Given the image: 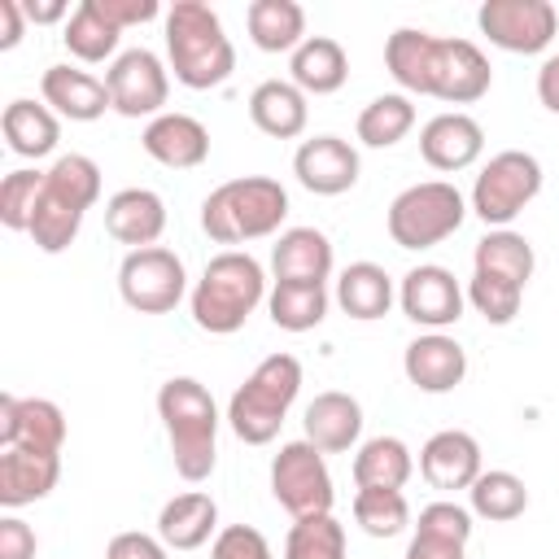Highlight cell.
Wrapping results in <instances>:
<instances>
[{"label": "cell", "instance_id": "1", "mask_svg": "<svg viewBox=\"0 0 559 559\" xmlns=\"http://www.w3.org/2000/svg\"><path fill=\"white\" fill-rule=\"evenodd\" d=\"M384 66L402 92L437 96L445 105H472L493 83V66L472 39H437L415 26H397L389 35Z\"/></svg>", "mask_w": 559, "mask_h": 559}, {"label": "cell", "instance_id": "2", "mask_svg": "<svg viewBox=\"0 0 559 559\" xmlns=\"http://www.w3.org/2000/svg\"><path fill=\"white\" fill-rule=\"evenodd\" d=\"M166 57L175 79L192 92H210L236 70V48L205 0H175L166 9Z\"/></svg>", "mask_w": 559, "mask_h": 559}, {"label": "cell", "instance_id": "3", "mask_svg": "<svg viewBox=\"0 0 559 559\" xmlns=\"http://www.w3.org/2000/svg\"><path fill=\"white\" fill-rule=\"evenodd\" d=\"M157 415L170 437V459L183 480H205L218 463V406L192 376H170L157 389Z\"/></svg>", "mask_w": 559, "mask_h": 559}, {"label": "cell", "instance_id": "4", "mask_svg": "<svg viewBox=\"0 0 559 559\" xmlns=\"http://www.w3.org/2000/svg\"><path fill=\"white\" fill-rule=\"evenodd\" d=\"M288 218V188L271 175H240L201 201V227L218 245H249L275 236Z\"/></svg>", "mask_w": 559, "mask_h": 559}, {"label": "cell", "instance_id": "5", "mask_svg": "<svg viewBox=\"0 0 559 559\" xmlns=\"http://www.w3.org/2000/svg\"><path fill=\"white\" fill-rule=\"evenodd\" d=\"M266 297V275L253 253L223 249L205 262L197 288H192V323L210 336H231L245 328V319Z\"/></svg>", "mask_w": 559, "mask_h": 559}, {"label": "cell", "instance_id": "6", "mask_svg": "<svg viewBox=\"0 0 559 559\" xmlns=\"http://www.w3.org/2000/svg\"><path fill=\"white\" fill-rule=\"evenodd\" d=\"M301 393V362L293 354H266L253 376L231 393L227 402V424L245 445H266L275 441L288 406Z\"/></svg>", "mask_w": 559, "mask_h": 559}, {"label": "cell", "instance_id": "7", "mask_svg": "<svg viewBox=\"0 0 559 559\" xmlns=\"http://www.w3.org/2000/svg\"><path fill=\"white\" fill-rule=\"evenodd\" d=\"M467 218V201L445 179H424L389 201V236L397 249H432L450 240Z\"/></svg>", "mask_w": 559, "mask_h": 559}, {"label": "cell", "instance_id": "8", "mask_svg": "<svg viewBox=\"0 0 559 559\" xmlns=\"http://www.w3.org/2000/svg\"><path fill=\"white\" fill-rule=\"evenodd\" d=\"M542 192V162L524 148H502L485 162V170L472 183V214L498 231L507 227L533 197Z\"/></svg>", "mask_w": 559, "mask_h": 559}, {"label": "cell", "instance_id": "9", "mask_svg": "<svg viewBox=\"0 0 559 559\" xmlns=\"http://www.w3.org/2000/svg\"><path fill=\"white\" fill-rule=\"evenodd\" d=\"M271 493L293 520L332 515L336 489H332V472L323 463V450L310 445L306 437L301 441H284L280 454L271 459Z\"/></svg>", "mask_w": 559, "mask_h": 559}, {"label": "cell", "instance_id": "10", "mask_svg": "<svg viewBox=\"0 0 559 559\" xmlns=\"http://www.w3.org/2000/svg\"><path fill=\"white\" fill-rule=\"evenodd\" d=\"M183 288H188V271L175 249L162 245L131 249L118 266V293L140 314H170L183 301Z\"/></svg>", "mask_w": 559, "mask_h": 559}, {"label": "cell", "instance_id": "11", "mask_svg": "<svg viewBox=\"0 0 559 559\" xmlns=\"http://www.w3.org/2000/svg\"><path fill=\"white\" fill-rule=\"evenodd\" d=\"M476 26L480 35H489L493 48L533 57L546 52L559 35V13L550 0H485L476 9Z\"/></svg>", "mask_w": 559, "mask_h": 559}, {"label": "cell", "instance_id": "12", "mask_svg": "<svg viewBox=\"0 0 559 559\" xmlns=\"http://www.w3.org/2000/svg\"><path fill=\"white\" fill-rule=\"evenodd\" d=\"M105 87H109V100L122 118H157L166 114V96H170V70L162 66L157 52L148 48H127L114 57V66L105 70Z\"/></svg>", "mask_w": 559, "mask_h": 559}, {"label": "cell", "instance_id": "13", "mask_svg": "<svg viewBox=\"0 0 559 559\" xmlns=\"http://www.w3.org/2000/svg\"><path fill=\"white\" fill-rule=\"evenodd\" d=\"M397 301H402V314L428 332H441L450 323L463 319V301L467 293L459 288L454 271L437 266V262H419L402 275V288H397Z\"/></svg>", "mask_w": 559, "mask_h": 559}, {"label": "cell", "instance_id": "14", "mask_svg": "<svg viewBox=\"0 0 559 559\" xmlns=\"http://www.w3.org/2000/svg\"><path fill=\"white\" fill-rule=\"evenodd\" d=\"M293 175L314 197H341L358 183V148L341 135L301 140L293 153Z\"/></svg>", "mask_w": 559, "mask_h": 559}, {"label": "cell", "instance_id": "15", "mask_svg": "<svg viewBox=\"0 0 559 559\" xmlns=\"http://www.w3.org/2000/svg\"><path fill=\"white\" fill-rule=\"evenodd\" d=\"M26 445V450H52L66 445V415L48 397H0V450Z\"/></svg>", "mask_w": 559, "mask_h": 559}, {"label": "cell", "instance_id": "16", "mask_svg": "<svg viewBox=\"0 0 559 559\" xmlns=\"http://www.w3.org/2000/svg\"><path fill=\"white\" fill-rule=\"evenodd\" d=\"M480 472H485L480 467V441L463 428H441L419 450V476L441 493L472 489Z\"/></svg>", "mask_w": 559, "mask_h": 559}, {"label": "cell", "instance_id": "17", "mask_svg": "<svg viewBox=\"0 0 559 559\" xmlns=\"http://www.w3.org/2000/svg\"><path fill=\"white\" fill-rule=\"evenodd\" d=\"M419 153H424V162L432 170H445V175L467 170L485 153V127L472 114H463V109L437 114L419 131Z\"/></svg>", "mask_w": 559, "mask_h": 559}, {"label": "cell", "instance_id": "18", "mask_svg": "<svg viewBox=\"0 0 559 559\" xmlns=\"http://www.w3.org/2000/svg\"><path fill=\"white\" fill-rule=\"evenodd\" d=\"M402 371L419 393H450L467 376V349L445 332H424L406 345Z\"/></svg>", "mask_w": 559, "mask_h": 559}, {"label": "cell", "instance_id": "19", "mask_svg": "<svg viewBox=\"0 0 559 559\" xmlns=\"http://www.w3.org/2000/svg\"><path fill=\"white\" fill-rule=\"evenodd\" d=\"M61 480V454L52 450H26V445H9L0 450V507L17 511L31 507L39 498H48Z\"/></svg>", "mask_w": 559, "mask_h": 559}, {"label": "cell", "instance_id": "20", "mask_svg": "<svg viewBox=\"0 0 559 559\" xmlns=\"http://www.w3.org/2000/svg\"><path fill=\"white\" fill-rule=\"evenodd\" d=\"M140 144H144V153L153 162H162L170 170H192V166H201L210 157V131L192 114H157L144 127Z\"/></svg>", "mask_w": 559, "mask_h": 559}, {"label": "cell", "instance_id": "21", "mask_svg": "<svg viewBox=\"0 0 559 559\" xmlns=\"http://www.w3.org/2000/svg\"><path fill=\"white\" fill-rule=\"evenodd\" d=\"M39 92H44V105L70 122H96L105 109H114L105 79L74 66H48L39 79Z\"/></svg>", "mask_w": 559, "mask_h": 559}, {"label": "cell", "instance_id": "22", "mask_svg": "<svg viewBox=\"0 0 559 559\" xmlns=\"http://www.w3.org/2000/svg\"><path fill=\"white\" fill-rule=\"evenodd\" d=\"M105 231L118 245L148 249L166 231V201L153 188H122L105 201Z\"/></svg>", "mask_w": 559, "mask_h": 559}, {"label": "cell", "instance_id": "23", "mask_svg": "<svg viewBox=\"0 0 559 559\" xmlns=\"http://www.w3.org/2000/svg\"><path fill=\"white\" fill-rule=\"evenodd\" d=\"M301 424H306L310 445H319L323 454H345L362 437V406H358V397H349L341 389H328L306 406Z\"/></svg>", "mask_w": 559, "mask_h": 559}, {"label": "cell", "instance_id": "24", "mask_svg": "<svg viewBox=\"0 0 559 559\" xmlns=\"http://www.w3.org/2000/svg\"><path fill=\"white\" fill-rule=\"evenodd\" d=\"M271 271L280 284H323L332 275V240L319 227H288L271 249Z\"/></svg>", "mask_w": 559, "mask_h": 559}, {"label": "cell", "instance_id": "25", "mask_svg": "<svg viewBox=\"0 0 559 559\" xmlns=\"http://www.w3.org/2000/svg\"><path fill=\"white\" fill-rule=\"evenodd\" d=\"M472 537V511L459 502H428L419 511L415 537L406 546V559H463Z\"/></svg>", "mask_w": 559, "mask_h": 559}, {"label": "cell", "instance_id": "26", "mask_svg": "<svg viewBox=\"0 0 559 559\" xmlns=\"http://www.w3.org/2000/svg\"><path fill=\"white\" fill-rule=\"evenodd\" d=\"M249 118L271 140H297L310 122V105L293 79H266L249 92Z\"/></svg>", "mask_w": 559, "mask_h": 559}, {"label": "cell", "instance_id": "27", "mask_svg": "<svg viewBox=\"0 0 559 559\" xmlns=\"http://www.w3.org/2000/svg\"><path fill=\"white\" fill-rule=\"evenodd\" d=\"M157 537L166 542V550H197L210 537H218V502L201 489L175 493L162 515H157Z\"/></svg>", "mask_w": 559, "mask_h": 559}, {"label": "cell", "instance_id": "28", "mask_svg": "<svg viewBox=\"0 0 559 559\" xmlns=\"http://www.w3.org/2000/svg\"><path fill=\"white\" fill-rule=\"evenodd\" d=\"M288 74L306 96H332L345 87L349 79V57L332 35H310L293 57H288Z\"/></svg>", "mask_w": 559, "mask_h": 559}, {"label": "cell", "instance_id": "29", "mask_svg": "<svg viewBox=\"0 0 559 559\" xmlns=\"http://www.w3.org/2000/svg\"><path fill=\"white\" fill-rule=\"evenodd\" d=\"M249 22V39L262 52H297L310 35H306V9L297 0H253L245 9Z\"/></svg>", "mask_w": 559, "mask_h": 559}, {"label": "cell", "instance_id": "30", "mask_svg": "<svg viewBox=\"0 0 559 559\" xmlns=\"http://www.w3.org/2000/svg\"><path fill=\"white\" fill-rule=\"evenodd\" d=\"M336 306L358 319V323H371V319H384L389 306H393V280L384 266L376 262H349L336 280Z\"/></svg>", "mask_w": 559, "mask_h": 559}, {"label": "cell", "instance_id": "31", "mask_svg": "<svg viewBox=\"0 0 559 559\" xmlns=\"http://www.w3.org/2000/svg\"><path fill=\"white\" fill-rule=\"evenodd\" d=\"M0 131L9 140V148L17 157H48L61 140V122L48 105H35V100H9L4 105V118H0Z\"/></svg>", "mask_w": 559, "mask_h": 559}, {"label": "cell", "instance_id": "32", "mask_svg": "<svg viewBox=\"0 0 559 559\" xmlns=\"http://www.w3.org/2000/svg\"><path fill=\"white\" fill-rule=\"evenodd\" d=\"M415 472V454L402 437H371L354 454V485L358 489H402Z\"/></svg>", "mask_w": 559, "mask_h": 559}, {"label": "cell", "instance_id": "33", "mask_svg": "<svg viewBox=\"0 0 559 559\" xmlns=\"http://www.w3.org/2000/svg\"><path fill=\"white\" fill-rule=\"evenodd\" d=\"M533 266H537V258H533V245H528V236H520V231H511V227H498V231H485L480 240H476V253H472V271H485V275H502V280H511V284H528L533 280Z\"/></svg>", "mask_w": 559, "mask_h": 559}, {"label": "cell", "instance_id": "34", "mask_svg": "<svg viewBox=\"0 0 559 559\" xmlns=\"http://www.w3.org/2000/svg\"><path fill=\"white\" fill-rule=\"evenodd\" d=\"M472 498V515L489 520V524H507V520H520L528 511V489L515 472L507 467H489L476 476V485L467 489Z\"/></svg>", "mask_w": 559, "mask_h": 559}, {"label": "cell", "instance_id": "35", "mask_svg": "<svg viewBox=\"0 0 559 559\" xmlns=\"http://www.w3.org/2000/svg\"><path fill=\"white\" fill-rule=\"evenodd\" d=\"M61 39H66V48L79 57V61H105V57H114L118 52V39H122V31L100 13V4L96 0H83L70 17H66V31H61Z\"/></svg>", "mask_w": 559, "mask_h": 559}, {"label": "cell", "instance_id": "36", "mask_svg": "<svg viewBox=\"0 0 559 559\" xmlns=\"http://www.w3.org/2000/svg\"><path fill=\"white\" fill-rule=\"evenodd\" d=\"M411 127H415V105L406 92H384L367 100L358 114V140L367 148H393L397 140H406Z\"/></svg>", "mask_w": 559, "mask_h": 559}, {"label": "cell", "instance_id": "37", "mask_svg": "<svg viewBox=\"0 0 559 559\" xmlns=\"http://www.w3.org/2000/svg\"><path fill=\"white\" fill-rule=\"evenodd\" d=\"M266 310H271V323L284 328V332H310L323 323L328 314V288L323 284H280L266 293Z\"/></svg>", "mask_w": 559, "mask_h": 559}, {"label": "cell", "instance_id": "38", "mask_svg": "<svg viewBox=\"0 0 559 559\" xmlns=\"http://www.w3.org/2000/svg\"><path fill=\"white\" fill-rule=\"evenodd\" d=\"M83 214H87V210H79V205H70L66 197H57V192L44 188L26 236H31L35 249H44V253H66V249L74 245L79 227H83Z\"/></svg>", "mask_w": 559, "mask_h": 559}, {"label": "cell", "instance_id": "39", "mask_svg": "<svg viewBox=\"0 0 559 559\" xmlns=\"http://www.w3.org/2000/svg\"><path fill=\"white\" fill-rule=\"evenodd\" d=\"M44 188L66 197L79 210H92L100 197V166L87 153H61L48 170H44Z\"/></svg>", "mask_w": 559, "mask_h": 559}, {"label": "cell", "instance_id": "40", "mask_svg": "<svg viewBox=\"0 0 559 559\" xmlns=\"http://www.w3.org/2000/svg\"><path fill=\"white\" fill-rule=\"evenodd\" d=\"M284 559H349L345 555V524L336 515H306L288 528Z\"/></svg>", "mask_w": 559, "mask_h": 559}, {"label": "cell", "instance_id": "41", "mask_svg": "<svg viewBox=\"0 0 559 559\" xmlns=\"http://www.w3.org/2000/svg\"><path fill=\"white\" fill-rule=\"evenodd\" d=\"M354 520L362 524L367 537H397L411 524V502L402 489H358Z\"/></svg>", "mask_w": 559, "mask_h": 559}, {"label": "cell", "instance_id": "42", "mask_svg": "<svg viewBox=\"0 0 559 559\" xmlns=\"http://www.w3.org/2000/svg\"><path fill=\"white\" fill-rule=\"evenodd\" d=\"M467 301L476 306V314L493 328H507L515 314H520V301H524V288L502 280V275H485V271H472L467 280Z\"/></svg>", "mask_w": 559, "mask_h": 559}, {"label": "cell", "instance_id": "43", "mask_svg": "<svg viewBox=\"0 0 559 559\" xmlns=\"http://www.w3.org/2000/svg\"><path fill=\"white\" fill-rule=\"evenodd\" d=\"M39 192H44V170L22 166V170L4 175V183H0V223H4L9 231H31Z\"/></svg>", "mask_w": 559, "mask_h": 559}, {"label": "cell", "instance_id": "44", "mask_svg": "<svg viewBox=\"0 0 559 559\" xmlns=\"http://www.w3.org/2000/svg\"><path fill=\"white\" fill-rule=\"evenodd\" d=\"M210 559H275V555H271V542L253 524H227L218 528Z\"/></svg>", "mask_w": 559, "mask_h": 559}, {"label": "cell", "instance_id": "45", "mask_svg": "<svg viewBox=\"0 0 559 559\" xmlns=\"http://www.w3.org/2000/svg\"><path fill=\"white\" fill-rule=\"evenodd\" d=\"M35 528L17 515H4L0 520V559H35Z\"/></svg>", "mask_w": 559, "mask_h": 559}, {"label": "cell", "instance_id": "46", "mask_svg": "<svg viewBox=\"0 0 559 559\" xmlns=\"http://www.w3.org/2000/svg\"><path fill=\"white\" fill-rule=\"evenodd\" d=\"M96 4H100V13H105L118 31L140 26V22H153V17L162 13V4H157V0H96Z\"/></svg>", "mask_w": 559, "mask_h": 559}, {"label": "cell", "instance_id": "47", "mask_svg": "<svg viewBox=\"0 0 559 559\" xmlns=\"http://www.w3.org/2000/svg\"><path fill=\"white\" fill-rule=\"evenodd\" d=\"M105 559H166V542L148 533H118L105 550Z\"/></svg>", "mask_w": 559, "mask_h": 559}, {"label": "cell", "instance_id": "48", "mask_svg": "<svg viewBox=\"0 0 559 559\" xmlns=\"http://www.w3.org/2000/svg\"><path fill=\"white\" fill-rule=\"evenodd\" d=\"M22 31H26L22 0H0V52L17 48V44H22Z\"/></svg>", "mask_w": 559, "mask_h": 559}, {"label": "cell", "instance_id": "49", "mask_svg": "<svg viewBox=\"0 0 559 559\" xmlns=\"http://www.w3.org/2000/svg\"><path fill=\"white\" fill-rule=\"evenodd\" d=\"M537 100H542L550 114H559V52H550V57L542 61V70H537Z\"/></svg>", "mask_w": 559, "mask_h": 559}, {"label": "cell", "instance_id": "50", "mask_svg": "<svg viewBox=\"0 0 559 559\" xmlns=\"http://www.w3.org/2000/svg\"><path fill=\"white\" fill-rule=\"evenodd\" d=\"M22 13H26V22L48 26V22L70 17V4H66V0H22Z\"/></svg>", "mask_w": 559, "mask_h": 559}]
</instances>
